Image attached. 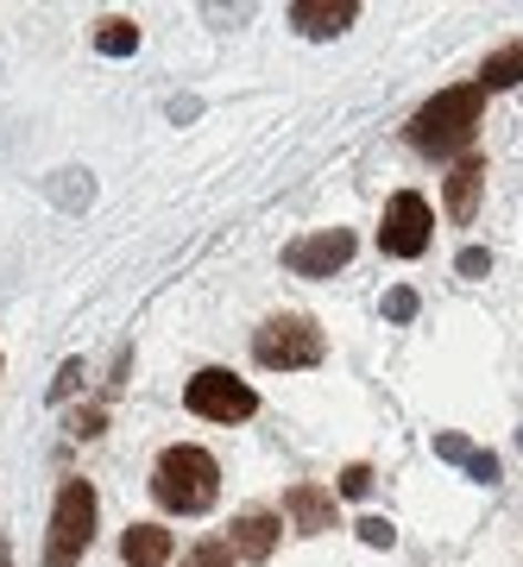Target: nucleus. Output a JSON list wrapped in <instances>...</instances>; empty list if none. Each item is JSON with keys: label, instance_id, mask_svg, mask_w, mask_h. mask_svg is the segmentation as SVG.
<instances>
[{"label": "nucleus", "instance_id": "obj_1", "mask_svg": "<svg viewBox=\"0 0 523 567\" xmlns=\"http://www.w3.org/2000/svg\"><path fill=\"white\" fill-rule=\"evenodd\" d=\"M152 498L164 511H183V517H202V511L222 498V466L215 454L196 442H171L152 466Z\"/></svg>", "mask_w": 523, "mask_h": 567}, {"label": "nucleus", "instance_id": "obj_2", "mask_svg": "<svg viewBox=\"0 0 523 567\" xmlns=\"http://www.w3.org/2000/svg\"><path fill=\"white\" fill-rule=\"evenodd\" d=\"M480 107H485V89L480 82H461V89H442L435 102H423L410 114V145L429 152V158H454L473 145L480 133Z\"/></svg>", "mask_w": 523, "mask_h": 567}, {"label": "nucleus", "instance_id": "obj_3", "mask_svg": "<svg viewBox=\"0 0 523 567\" xmlns=\"http://www.w3.org/2000/svg\"><path fill=\"white\" fill-rule=\"evenodd\" d=\"M322 353H328L322 328L309 316H297V309H284V316L253 328V360L265 372H302V365H322Z\"/></svg>", "mask_w": 523, "mask_h": 567}, {"label": "nucleus", "instance_id": "obj_4", "mask_svg": "<svg viewBox=\"0 0 523 567\" xmlns=\"http://www.w3.org/2000/svg\"><path fill=\"white\" fill-rule=\"evenodd\" d=\"M95 543V486L89 480H63L58 505H51V536H44V567H76Z\"/></svg>", "mask_w": 523, "mask_h": 567}, {"label": "nucleus", "instance_id": "obj_5", "mask_svg": "<svg viewBox=\"0 0 523 567\" xmlns=\"http://www.w3.org/2000/svg\"><path fill=\"white\" fill-rule=\"evenodd\" d=\"M183 404H189V416H202V423H246V416L259 410V391L246 385V379H234L227 365H202L196 379L183 385Z\"/></svg>", "mask_w": 523, "mask_h": 567}, {"label": "nucleus", "instance_id": "obj_6", "mask_svg": "<svg viewBox=\"0 0 523 567\" xmlns=\"http://www.w3.org/2000/svg\"><path fill=\"white\" fill-rule=\"evenodd\" d=\"M429 234H435V208H429L417 189H398V196L384 203L379 252H391V259H423V252H429Z\"/></svg>", "mask_w": 523, "mask_h": 567}, {"label": "nucleus", "instance_id": "obj_7", "mask_svg": "<svg viewBox=\"0 0 523 567\" xmlns=\"http://www.w3.org/2000/svg\"><path fill=\"white\" fill-rule=\"evenodd\" d=\"M347 259H353V234H347V227H322V234H309V240L284 246V265H290L297 278H335Z\"/></svg>", "mask_w": 523, "mask_h": 567}, {"label": "nucleus", "instance_id": "obj_8", "mask_svg": "<svg viewBox=\"0 0 523 567\" xmlns=\"http://www.w3.org/2000/svg\"><path fill=\"white\" fill-rule=\"evenodd\" d=\"M353 20H360V0H297L290 7V25H297L302 39H335Z\"/></svg>", "mask_w": 523, "mask_h": 567}, {"label": "nucleus", "instance_id": "obj_9", "mask_svg": "<svg viewBox=\"0 0 523 567\" xmlns=\"http://www.w3.org/2000/svg\"><path fill=\"white\" fill-rule=\"evenodd\" d=\"M284 517L302 529V536H322V529H335V492L328 486H290L284 492Z\"/></svg>", "mask_w": 523, "mask_h": 567}, {"label": "nucleus", "instance_id": "obj_10", "mask_svg": "<svg viewBox=\"0 0 523 567\" xmlns=\"http://www.w3.org/2000/svg\"><path fill=\"white\" fill-rule=\"evenodd\" d=\"M480 189H485V158L480 152H466L454 171H448V221H473L480 215Z\"/></svg>", "mask_w": 523, "mask_h": 567}, {"label": "nucleus", "instance_id": "obj_11", "mask_svg": "<svg viewBox=\"0 0 523 567\" xmlns=\"http://www.w3.org/2000/svg\"><path fill=\"white\" fill-rule=\"evenodd\" d=\"M278 517H271V511H240V517H234V536H227V548H234V555H240V561H265V555H271V548H278Z\"/></svg>", "mask_w": 523, "mask_h": 567}, {"label": "nucleus", "instance_id": "obj_12", "mask_svg": "<svg viewBox=\"0 0 523 567\" xmlns=\"http://www.w3.org/2000/svg\"><path fill=\"white\" fill-rule=\"evenodd\" d=\"M171 555H177V543H171V529L164 524H133L121 536V561L126 567H164Z\"/></svg>", "mask_w": 523, "mask_h": 567}, {"label": "nucleus", "instance_id": "obj_13", "mask_svg": "<svg viewBox=\"0 0 523 567\" xmlns=\"http://www.w3.org/2000/svg\"><path fill=\"white\" fill-rule=\"evenodd\" d=\"M473 82H480L485 95H492V89H517V82H523V39L499 44V51L480 63V76H473Z\"/></svg>", "mask_w": 523, "mask_h": 567}, {"label": "nucleus", "instance_id": "obj_14", "mask_svg": "<svg viewBox=\"0 0 523 567\" xmlns=\"http://www.w3.org/2000/svg\"><path fill=\"white\" fill-rule=\"evenodd\" d=\"M95 51L101 58H133V51H140V25L133 20H107L95 32Z\"/></svg>", "mask_w": 523, "mask_h": 567}, {"label": "nucleus", "instance_id": "obj_15", "mask_svg": "<svg viewBox=\"0 0 523 567\" xmlns=\"http://www.w3.org/2000/svg\"><path fill=\"white\" fill-rule=\"evenodd\" d=\"M234 561H240V555H234L222 536H208V543H196L189 555H183V567H234Z\"/></svg>", "mask_w": 523, "mask_h": 567}, {"label": "nucleus", "instance_id": "obj_16", "mask_svg": "<svg viewBox=\"0 0 523 567\" xmlns=\"http://www.w3.org/2000/svg\"><path fill=\"white\" fill-rule=\"evenodd\" d=\"M417 290H410V284H398V290H391V297H384V316H391V322H410V316H417Z\"/></svg>", "mask_w": 523, "mask_h": 567}, {"label": "nucleus", "instance_id": "obj_17", "mask_svg": "<svg viewBox=\"0 0 523 567\" xmlns=\"http://www.w3.org/2000/svg\"><path fill=\"white\" fill-rule=\"evenodd\" d=\"M366 492H372V466L353 461V466L341 473V498H366Z\"/></svg>", "mask_w": 523, "mask_h": 567}, {"label": "nucleus", "instance_id": "obj_18", "mask_svg": "<svg viewBox=\"0 0 523 567\" xmlns=\"http://www.w3.org/2000/svg\"><path fill=\"white\" fill-rule=\"evenodd\" d=\"M360 543L366 548H391V543H398V529L384 524V517H360Z\"/></svg>", "mask_w": 523, "mask_h": 567}, {"label": "nucleus", "instance_id": "obj_19", "mask_svg": "<svg viewBox=\"0 0 523 567\" xmlns=\"http://www.w3.org/2000/svg\"><path fill=\"white\" fill-rule=\"evenodd\" d=\"M454 271H461V278H485V271H492V252H485V246H466L461 259H454Z\"/></svg>", "mask_w": 523, "mask_h": 567}, {"label": "nucleus", "instance_id": "obj_20", "mask_svg": "<svg viewBox=\"0 0 523 567\" xmlns=\"http://www.w3.org/2000/svg\"><path fill=\"white\" fill-rule=\"evenodd\" d=\"M101 423H107V404H89V410H76V423H70V435H101Z\"/></svg>", "mask_w": 523, "mask_h": 567}, {"label": "nucleus", "instance_id": "obj_21", "mask_svg": "<svg viewBox=\"0 0 523 567\" xmlns=\"http://www.w3.org/2000/svg\"><path fill=\"white\" fill-rule=\"evenodd\" d=\"M435 454L454 461V466H466V461H473V442H466V435H435Z\"/></svg>", "mask_w": 523, "mask_h": 567}, {"label": "nucleus", "instance_id": "obj_22", "mask_svg": "<svg viewBox=\"0 0 523 567\" xmlns=\"http://www.w3.org/2000/svg\"><path fill=\"white\" fill-rule=\"evenodd\" d=\"M82 385V360H63V372H58V379H51V398H58V404H63V398H70V391H76Z\"/></svg>", "mask_w": 523, "mask_h": 567}, {"label": "nucleus", "instance_id": "obj_23", "mask_svg": "<svg viewBox=\"0 0 523 567\" xmlns=\"http://www.w3.org/2000/svg\"><path fill=\"white\" fill-rule=\"evenodd\" d=\"M0 567H13V548H7V543H0Z\"/></svg>", "mask_w": 523, "mask_h": 567}, {"label": "nucleus", "instance_id": "obj_24", "mask_svg": "<svg viewBox=\"0 0 523 567\" xmlns=\"http://www.w3.org/2000/svg\"><path fill=\"white\" fill-rule=\"evenodd\" d=\"M517 447H523V435H517Z\"/></svg>", "mask_w": 523, "mask_h": 567}]
</instances>
